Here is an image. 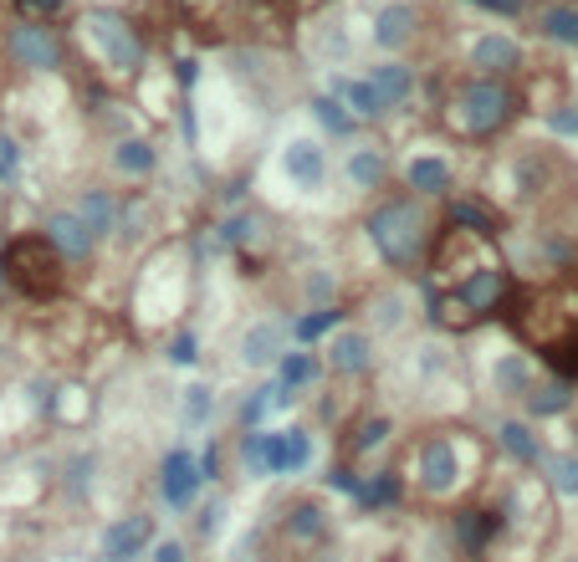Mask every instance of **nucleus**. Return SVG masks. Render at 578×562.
<instances>
[{
  "label": "nucleus",
  "mask_w": 578,
  "mask_h": 562,
  "mask_svg": "<svg viewBox=\"0 0 578 562\" xmlns=\"http://www.w3.org/2000/svg\"><path fill=\"white\" fill-rule=\"evenodd\" d=\"M364 235H369V246L379 251L384 266L409 271V266H420V256H426V246H430V216L415 195L390 199V205H379L374 216H369Z\"/></svg>",
  "instance_id": "f257e3e1"
},
{
  "label": "nucleus",
  "mask_w": 578,
  "mask_h": 562,
  "mask_svg": "<svg viewBox=\"0 0 578 562\" xmlns=\"http://www.w3.org/2000/svg\"><path fill=\"white\" fill-rule=\"evenodd\" d=\"M0 266H5V281L16 286L21 297L32 302H47L62 292V256L47 246V235H16L11 246H5V256H0Z\"/></svg>",
  "instance_id": "f03ea898"
},
{
  "label": "nucleus",
  "mask_w": 578,
  "mask_h": 562,
  "mask_svg": "<svg viewBox=\"0 0 578 562\" xmlns=\"http://www.w3.org/2000/svg\"><path fill=\"white\" fill-rule=\"evenodd\" d=\"M77 36L87 41V51L98 57L113 77H134V72H144V41H138V32L128 26V16H119V11H83V21H77Z\"/></svg>",
  "instance_id": "7ed1b4c3"
},
{
  "label": "nucleus",
  "mask_w": 578,
  "mask_h": 562,
  "mask_svg": "<svg viewBox=\"0 0 578 562\" xmlns=\"http://www.w3.org/2000/svg\"><path fill=\"white\" fill-rule=\"evenodd\" d=\"M517 113V98L502 77H471L466 87H456L451 98V123L471 138H492L496 129H507V118Z\"/></svg>",
  "instance_id": "20e7f679"
},
{
  "label": "nucleus",
  "mask_w": 578,
  "mask_h": 562,
  "mask_svg": "<svg viewBox=\"0 0 578 562\" xmlns=\"http://www.w3.org/2000/svg\"><path fill=\"white\" fill-rule=\"evenodd\" d=\"M415 480L430 497H456L460 480H466V465H460V445L445 440V435H430L420 455H415Z\"/></svg>",
  "instance_id": "39448f33"
},
{
  "label": "nucleus",
  "mask_w": 578,
  "mask_h": 562,
  "mask_svg": "<svg viewBox=\"0 0 578 562\" xmlns=\"http://www.w3.org/2000/svg\"><path fill=\"white\" fill-rule=\"evenodd\" d=\"M507 297H512V271H502V266L466 271L456 281V292H451V302L471 317H496V307H507Z\"/></svg>",
  "instance_id": "423d86ee"
},
{
  "label": "nucleus",
  "mask_w": 578,
  "mask_h": 562,
  "mask_svg": "<svg viewBox=\"0 0 578 562\" xmlns=\"http://www.w3.org/2000/svg\"><path fill=\"white\" fill-rule=\"evenodd\" d=\"M5 51H11V62L26 66V72H57L62 66V41L51 26L41 21H21L5 32Z\"/></svg>",
  "instance_id": "0eeeda50"
},
{
  "label": "nucleus",
  "mask_w": 578,
  "mask_h": 562,
  "mask_svg": "<svg viewBox=\"0 0 578 562\" xmlns=\"http://www.w3.org/2000/svg\"><path fill=\"white\" fill-rule=\"evenodd\" d=\"M200 461L189 455L185 445H174L164 461H159V497L170 501L174 512H185V506H195V497H200Z\"/></svg>",
  "instance_id": "6e6552de"
},
{
  "label": "nucleus",
  "mask_w": 578,
  "mask_h": 562,
  "mask_svg": "<svg viewBox=\"0 0 578 562\" xmlns=\"http://www.w3.org/2000/svg\"><path fill=\"white\" fill-rule=\"evenodd\" d=\"M41 235H47V246L62 256V261H87L93 251H98V235L83 225L77 210H47L41 220Z\"/></svg>",
  "instance_id": "1a4fd4ad"
},
{
  "label": "nucleus",
  "mask_w": 578,
  "mask_h": 562,
  "mask_svg": "<svg viewBox=\"0 0 578 562\" xmlns=\"http://www.w3.org/2000/svg\"><path fill=\"white\" fill-rule=\"evenodd\" d=\"M149 542H153V516L134 512V516H119V522H108L98 552H102V562H134Z\"/></svg>",
  "instance_id": "9d476101"
},
{
  "label": "nucleus",
  "mask_w": 578,
  "mask_h": 562,
  "mask_svg": "<svg viewBox=\"0 0 578 562\" xmlns=\"http://www.w3.org/2000/svg\"><path fill=\"white\" fill-rule=\"evenodd\" d=\"M328 368L343 374V379H358L374 368V332L364 328H339L328 338Z\"/></svg>",
  "instance_id": "9b49d317"
},
{
  "label": "nucleus",
  "mask_w": 578,
  "mask_h": 562,
  "mask_svg": "<svg viewBox=\"0 0 578 562\" xmlns=\"http://www.w3.org/2000/svg\"><path fill=\"white\" fill-rule=\"evenodd\" d=\"M415 32H420V11L409 5V0H384L374 11V26H369V36H374L379 51H399L415 41Z\"/></svg>",
  "instance_id": "f8f14e48"
},
{
  "label": "nucleus",
  "mask_w": 578,
  "mask_h": 562,
  "mask_svg": "<svg viewBox=\"0 0 578 562\" xmlns=\"http://www.w3.org/2000/svg\"><path fill=\"white\" fill-rule=\"evenodd\" d=\"M282 174H287L297 190H323L328 180V154L318 138H287L282 149Z\"/></svg>",
  "instance_id": "ddd939ff"
},
{
  "label": "nucleus",
  "mask_w": 578,
  "mask_h": 562,
  "mask_svg": "<svg viewBox=\"0 0 578 562\" xmlns=\"http://www.w3.org/2000/svg\"><path fill=\"white\" fill-rule=\"evenodd\" d=\"M466 62L477 66L481 77H507V72L522 66V47H517V36H507V32H487L471 41Z\"/></svg>",
  "instance_id": "4468645a"
},
{
  "label": "nucleus",
  "mask_w": 578,
  "mask_h": 562,
  "mask_svg": "<svg viewBox=\"0 0 578 562\" xmlns=\"http://www.w3.org/2000/svg\"><path fill=\"white\" fill-rule=\"evenodd\" d=\"M312 465V435L307 430H272L267 435V476H297Z\"/></svg>",
  "instance_id": "2eb2a0df"
},
{
  "label": "nucleus",
  "mask_w": 578,
  "mask_h": 562,
  "mask_svg": "<svg viewBox=\"0 0 578 562\" xmlns=\"http://www.w3.org/2000/svg\"><path fill=\"white\" fill-rule=\"evenodd\" d=\"M405 184L415 190V199H441L456 184V164L445 154H415L405 164Z\"/></svg>",
  "instance_id": "dca6fc26"
},
{
  "label": "nucleus",
  "mask_w": 578,
  "mask_h": 562,
  "mask_svg": "<svg viewBox=\"0 0 578 562\" xmlns=\"http://www.w3.org/2000/svg\"><path fill=\"white\" fill-rule=\"evenodd\" d=\"M287 353V328L282 322H256L241 332V364L246 368H272Z\"/></svg>",
  "instance_id": "f3484780"
},
{
  "label": "nucleus",
  "mask_w": 578,
  "mask_h": 562,
  "mask_svg": "<svg viewBox=\"0 0 578 562\" xmlns=\"http://www.w3.org/2000/svg\"><path fill=\"white\" fill-rule=\"evenodd\" d=\"M496 445L507 450L517 465H538L548 455V450H543V435L532 430L528 419H496Z\"/></svg>",
  "instance_id": "a211bd4d"
},
{
  "label": "nucleus",
  "mask_w": 578,
  "mask_h": 562,
  "mask_svg": "<svg viewBox=\"0 0 578 562\" xmlns=\"http://www.w3.org/2000/svg\"><path fill=\"white\" fill-rule=\"evenodd\" d=\"M364 83L374 87L384 108H399V102H409V93H415V66H405V62H374Z\"/></svg>",
  "instance_id": "6ab92c4d"
},
{
  "label": "nucleus",
  "mask_w": 578,
  "mask_h": 562,
  "mask_svg": "<svg viewBox=\"0 0 578 562\" xmlns=\"http://www.w3.org/2000/svg\"><path fill=\"white\" fill-rule=\"evenodd\" d=\"M538 36L553 47H578V5L574 0H548L538 5Z\"/></svg>",
  "instance_id": "aec40b11"
},
{
  "label": "nucleus",
  "mask_w": 578,
  "mask_h": 562,
  "mask_svg": "<svg viewBox=\"0 0 578 562\" xmlns=\"http://www.w3.org/2000/svg\"><path fill=\"white\" fill-rule=\"evenodd\" d=\"M328 527H333V522H328V512L318 501H292L287 516H282V532H287L292 542H323Z\"/></svg>",
  "instance_id": "412c9836"
},
{
  "label": "nucleus",
  "mask_w": 578,
  "mask_h": 562,
  "mask_svg": "<svg viewBox=\"0 0 578 562\" xmlns=\"http://www.w3.org/2000/svg\"><path fill=\"white\" fill-rule=\"evenodd\" d=\"M532 383H538V374H532V364L522 358V353H502V358L492 364V389L502 399H522Z\"/></svg>",
  "instance_id": "4be33fe9"
},
{
  "label": "nucleus",
  "mask_w": 578,
  "mask_h": 562,
  "mask_svg": "<svg viewBox=\"0 0 578 562\" xmlns=\"http://www.w3.org/2000/svg\"><path fill=\"white\" fill-rule=\"evenodd\" d=\"M532 419H553V414H568L574 410V383L568 379H548V383H532L528 394H522Z\"/></svg>",
  "instance_id": "5701e85b"
},
{
  "label": "nucleus",
  "mask_w": 578,
  "mask_h": 562,
  "mask_svg": "<svg viewBox=\"0 0 578 562\" xmlns=\"http://www.w3.org/2000/svg\"><path fill=\"white\" fill-rule=\"evenodd\" d=\"M113 169L128 174V180H149L153 169H159V149H153L149 138H119L113 144Z\"/></svg>",
  "instance_id": "b1692460"
},
{
  "label": "nucleus",
  "mask_w": 578,
  "mask_h": 562,
  "mask_svg": "<svg viewBox=\"0 0 578 562\" xmlns=\"http://www.w3.org/2000/svg\"><path fill=\"white\" fill-rule=\"evenodd\" d=\"M312 379H318V358H312V353L297 347V353H282V358H276V389H282V399L303 394Z\"/></svg>",
  "instance_id": "393cba45"
},
{
  "label": "nucleus",
  "mask_w": 578,
  "mask_h": 562,
  "mask_svg": "<svg viewBox=\"0 0 578 562\" xmlns=\"http://www.w3.org/2000/svg\"><path fill=\"white\" fill-rule=\"evenodd\" d=\"M77 216H83V225L93 235H113V225H119V205H113V195L108 190H83V199H77Z\"/></svg>",
  "instance_id": "a878e982"
},
{
  "label": "nucleus",
  "mask_w": 578,
  "mask_h": 562,
  "mask_svg": "<svg viewBox=\"0 0 578 562\" xmlns=\"http://www.w3.org/2000/svg\"><path fill=\"white\" fill-rule=\"evenodd\" d=\"M384 174H390L384 149H374V144H358V149L348 154V180H354V190H379V184H384Z\"/></svg>",
  "instance_id": "bb28decb"
},
{
  "label": "nucleus",
  "mask_w": 578,
  "mask_h": 562,
  "mask_svg": "<svg viewBox=\"0 0 578 562\" xmlns=\"http://www.w3.org/2000/svg\"><path fill=\"white\" fill-rule=\"evenodd\" d=\"M543 476L558 497H568V501L578 497V455L574 450H553V455H543Z\"/></svg>",
  "instance_id": "cd10ccee"
},
{
  "label": "nucleus",
  "mask_w": 578,
  "mask_h": 562,
  "mask_svg": "<svg viewBox=\"0 0 578 562\" xmlns=\"http://www.w3.org/2000/svg\"><path fill=\"white\" fill-rule=\"evenodd\" d=\"M339 322H343L339 307H312L307 317H297V322H292V343H297V347L318 343V338H328V332H339Z\"/></svg>",
  "instance_id": "c85d7f7f"
},
{
  "label": "nucleus",
  "mask_w": 578,
  "mask_h": 562,
  "mask_svg": "<svg viewBox=\"0 0 578 562\" xmlns=\"http://www.w3.org/2000/svg\"><path fill=\"white\" fill-rule=\"evenodd\" d=\"M307 108H312V118H318V123H323V129L333 133V138H348V133L358 129V118L348 113V108H343V102L333 98V93H318V98L307 102Z\"/></svg>",
  "instance_id": "c756f323"
},
{
  "label": "nucleus",
  "mask_w": 578,
  "mask_h": 562,
  "mask_svg": "<svg viewBox=\"0 0 578 562\" xmlns=\"http://www.w3.org/2000/svg\"><path fill=\"white\" fill-rule=\"evenodd\" d=\"M405 307H409V302L399 297V292H379V297L369 302V322H374V332L399 328V322H405Z\"/></svg>",
  "instance_id": "7c9ffc66"
},
{
  "label": "nucleus",
  "mask_w": 578,
  "mask_h": 562,
  "mask_svg": "<svg viewBox=\"0 0 578 562\" xmlns=\"http://www.w3.org/2000/svg\"><path fill=\"white\" fill-rule=\"evenodd\" d=\"M394 435V419L390 414H369L364 425H358V435H354V455H374L384 440Z\"/></svg>",
  "instance_id": "2f4dec72"
},
{
  "label": "nucleus",
  "mask_w": 578,
  "mask_h": 562,
  "mask_svg": "<svg viewBox=\"0 0 578 562\" xmlns=\"http://www.w3.org/2000/svg\"><path fill=\"white\" fill-rule=\"evenodd\" d=\"M451 225L456 231H471V235H496V220L481 210V205H471V199H456L451 205Z\"/></svg>",
  "instance_id": "473e14b6"
},
{
  "label": "nucleus",
  "mask_w": 578,
  "mask_h": 562,
  "mask_svg": "<svg viewBox=\"0 0 578 562\" xmlns=\"http://www.w3.org/2000/svg\"><path fill=\"white\" fill-rule=\"evenodd\" d=\"M492 532H502V516H492V512H471V516H460V542L471 547V552H481Z\"/></svg>",
  "instance_id": "72a5a7b5"
},
{
  "label": "nucleus",
  "mask_w": 578,
  "mask_h": 562,
  "mask_svg": "<svg viewBox=\"0 0 578 562\" xmlns=\"http://www.w3.org/2000/svg\"><path fill=\"white\" fill-rule=\"evenodd\" d=\"M358 506H394V501H399V480L390 476V471H384V476L379 480H358Z\"/></svg>",
  "instance_id": "f704fd0d"
},
{
  "label": "nucleus",
  "mask_w": 578,
  "mask_h": 562,
  "mask_svg": "<svg viewBox=\"0 0 578 562\" xmlns=\"http://www.w3.org/2000/svg\"><path fill=\"white\" fill-rule=\"evenodd\" d=\"M210 414H216V389H210V383H189L185 389V425L200 430Z\"/></svg>",
  "instance_id": "c9c22d12"
},
{
  "label": "nucleus",
  "mask_w": 578,
  "mask_h": 562,
  "mask_svg": "<svg viewBox=\"0 0 578 562\" xmlns=\"http://www.w3.org/2000/svg\"><path fill=\"white\" fill-rule=\"evenodd\" d=\"M272 404H287L276 383H267V389H256V394L246 399V404H241V425H246V430H256V425H261V414L272 410Z\"/></svg>",
  "instance_id": "e433bc0d"
},
{
  "label": "nucleus",
  "mask_w": 578,
  "mask_h": 562,
  "mask_svg": "<svg viewBox=\"0 0 578 562\" xmlns=\"http://www.w3.org/2000/svg\"><path fill=\"white\" fill-rule=\"evenodd\" d=\"M267 435L272 430H246V440H241V461L251 476H267Z\"/></svg>",
  "instance_id": "4c0bfd02"
},
{
  "label": "nucleus",
  "mask_w": 578,
  "mask_h": 562,
  "mask_svg": "<svg viewBox=\"0 0 578 562\" xmlns=\"http://www.w3.org/2000/svg\"><path fill=\"white\" fill-rule=\"evenodd\" d=\"M195 358H200V343H195V332H174V338H170V364L174 368H195Z\"/></svg>",
  "instance_id": "58836bf2"
},
{
  "label": "nucleus",
  "mask_w": 578,
  "mask_h": 562,
  "mask_svg": "<svg viewBox=\"0 0 578 562\" xmlns=\"http://www.w3.org/2000/svg\"><path fill=\"white\" fill-rule=\"evenodd\" d=\"M333 292H339V281H333L323 266H318V271L307 277V297H312V307H333Z\"/></svg>",
  "instance_id": "ea45409f"
},
{
  "label": "nucleus",
  "mask_w": 578,
  "mask_h": 562,
  "mask_svg": "<svg viewBox=\"0 0 578 562\" xmlns=\"http://www.w3.org/2000/svg\"><path fill=\"white\" fill-rule=\"evenodd\" d=\"M195 527H200L205 542H210V537H221V532H225V501H210V506L195 516Z\"/></svg>",
  "instance_id": "a19ab883"
},
{
  "label": "nucleus",
  "mask_w": 578,
  "mask_h": 562,
  "mask_svg": "<svg viewBox=\"0 0 578 562\" xmlns=\"http://www.w3.org/2000/svg\"><path fill=\"white\" fill-rule=\"evenodd\" d=\"M251 235H256V220L251 216H231L221 225V241H225V246H246Z\"/></svg>",
  "instance_id": "79ce46f5"
},
{
  "label": "nucleus",
  "mask_w": 578,
  "mask_h": 562,
  "mask_svg": "<svg viewBox=\"0 0 578 562\" xmlns=\"http://www.w3.org/2000/svg\"><path fill=\"white\" fill-rule=\"evenodd\" d=\"M548 129L563 133V138H578V102H568V108H553V113H548Z\"/></svg>",
  "instance_id": "37998d69"
},
{
  "label": "nucleus",
  "mask_w": 578,
  "mask_h": 562,
  "mask_svg": "<svg viewBox=\"0 0 578 562\" xmlns=\"http://www.w3.org/2000/svg\"><path fill=\"white\" fill-rule=\"evenodd\" d=\"M466 5H477V11H487V16H522V5L528 0H466Z\"/></svg>",
  "instance_id": "c03bdc74"
},
{
  "label": "nucleus",
  "mask_w": 578,
  "mask_h": 562,
  "mask_svg": "<svg viewBox=\"0 0 578 562\" xmlns=\"http://www.w3.org/2000/svg\"><path fill=\"white\" fill-rule=\"evenodd\" d=\"M153 562H189V552L180 537H159V542H153Z\"/></svg>",
  "instance_id": "a18cd8bd"
},
{
  "label": "nucleus",
  "mask_w": 578,
  "mask_h": 562,
  "mask_svg": "<svg viewBox=\"0 0 578 562\" xmlns=\"http://www.w3.org/2000/svg\"><path fill=\"white\" fill-rule=\"evenodd\" d=\"M328 486L343 491V497H358V476H354V471H343V465H339V471H328Z\"/></svg>",
  "instance_id": "49530a36"
},
{
  "label": "nucleus",
  "mask_w": 578,
  "mask_h": 562,
  "mask_svg": "<svg viewBox=\"0 0 578 562\" xmlns=\"http://www.w3.org/2000/svg\"><path fill=\"white\" fill-rule=\"evenodd\" d=\"M16 164H21L16 138H0V180H5V174H16Z\"/></svg>",
  "instance_id": "de8ad7c7"
},
{
  "label": "nucleus",
  "mask_w": 578,
  "mask_h": 562,
  "mask_svg": "<svg viewBox=\"0 0 578 562\" xmlns=\"http://www.w3.org/2000/svg\"><path fill=\"white\" fill-rule=\"evenodd\" d=\"M195 461H200V480H216V476H221V450H216V445L205 450V455H195Z\"/></svg>",
  "instance_id": "09e8293b"
},
{
  "label": "nucleus",
  "mask_w": 578,
  "mask_h": 562,
  "mask_svg": "<svg viewBox=\"0 0 578 562\" xmlns=\"http://www.w3.org/2000/svg\"><path fill=\"white\" fill-rule=\"evenodd\" d=\"M26 5H32V11H47V16H51V11H57L62 0H26Z\"/></svg>",
  "instance_id": "8fccbe9b"
}]
</instances>
